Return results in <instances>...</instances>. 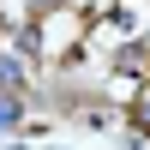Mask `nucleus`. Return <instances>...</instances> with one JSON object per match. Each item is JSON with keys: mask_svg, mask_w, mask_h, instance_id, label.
Listing matches in <instances>:
<instances>
[{"mask_svg": "<svg viewBox=\"0 0 150 150\" xmlns=\"http://www.w3.org/2000/svg\"><path fill=\"white\" fill-rule=\"evenodd\" d=\"M24 84H30V66L18 54H0V90H24Z\"/></svg>", "mask_w": 150, "mask_h": 150, "instance_id": "2", "label": "nucleus"}, {"mask_svg": "<svg viewBox=\"0 0 150 150\" xmlns=\"http://www.w3.org/2000/svg\"><path fill=\"white\" fill-rule=\"evenodd\" d=\"M18 120H24V90H0V138L18 132Z\"/></svg>", "mask_w": 150, "mask_h": 150, "instance_id": "1", "label": "nucleus"}, {"mask_svg": "<svg viewBox=\"0 0 150 150\" xmlns=\"http://www.w3.org/2000/svg\"><path fill=\"white\" fill-rule=\"evenodd\" d=\"M138 132H144V138H150V102L138 108Z\"/></svg>", "mask_w": 150, "mask_h": 150, "instance_id": "3", "label": "nucleus"}]
</instances>
